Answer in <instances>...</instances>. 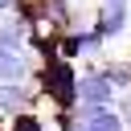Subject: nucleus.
<instances>
[{"label": "nucleus", "mask_w": 131, "mask_h": 131, "mask_svg": "<svg viewBox=\"0 0 131 131\" xmlns=\"http://www.w3.org/2000/svg\"><path fill=\"white\" fill-rule=\"evenodd\" d=\"M25 78H29V57H25V49L0 41V82H25Z\"/></svg>", "instance_id": "5"}, {"label": "nucleus", "mask_w": 131, "mask_h": 131, "mask_svg": "<svg viewBox=\"0 0 131 131\" xmlns=\"http://www.w3.org/2000/svg\"><path fill=\"white\" fill-rule=\"evenodd\" d=\"M8 131H45V119L20 111V115H12V127H8Z\"/></svg>", "instance_id": "6"}, {"label": "nucleus", "mask_w": 131, "mask_h": 131, "mask_svg": "<svg viewBox=\"0 0 131 131\" xmlns=\"http://www.w3.org/2000/svg\"><path fill=\"white\" fill-rule=\"evenodd\" d=\"M115 106L123 111V119H127V127H131V94H127V90L119 94V102H115Z\"/></svg>", "instance_id": "8"}, {"label": "nucleus", "mask_w": 131, "mask_h": 131, "mask_svg": "<svg viewBox=\"0 0 131 131\" xmlns=\"http://www.w3.org/2000/svg\"><path fill=\"white\" fill-rule=\"evenodd\" d=\"M33 90L25 86V82H0V115L4 119H12V115H20V111H29L33 106Z\"/></svg>", "instance_id": "4"}, {"label": "nucleus", "mask_w": 131, "mask_h": 131, "mask_svg": "<svg viewBox=\"0 0 131 131\" xmlns=\"http://www.w3.org/2000/svg\"><path fill=\"white\" fill-rule=\"evenodd\" d=\"M106 74H111V82L119 86V94L123 90H131V66H102Z\"/></svg>", "instance_id": "7"}, {"label": "nucleus", "mask_w": 131, "mask_h": 131, "mask_svg": "<svg viewBox=\"0 0 131 131\" xmlns=\"http://www.w3.org/2000/svg\"><path fill=\"white\" fill-rule=\"evenodd\" d=\"M78 102H86V106H115L119 102V86L98 66L94 70H82L78 74Z\"/></svg>", "instance_id": "2"}, {"label": "nucleus", "mask_w": 131, "mask_h": 131, "mask_svg": "<svg viewBox=\"0 0 131 131\" xmlns=\"http://www.w3.org/2000/svg\"><path fill=\"white\" fill-rule=\"evenodd\" d=\"M94 25H98L106 37H123L127 25H131V0H98Z\"/></svg>", "instance_id": "3"}, {"label": "nucleus", "mask_w": 131, "mask_h": 131, "mask_svg": "<svg viewBox=\"0 0 131 131\" xmlns=\"http://www.w3.org/2000/svg\"><path fill=\"white\" fill-rule=\"evenodd\" d=\"M37 82H41V94H45L57 111H74V106H78V70H74L70 57H61V53L45 57Z\"/></svg>", "instance_id": "1"}]
</instances>
